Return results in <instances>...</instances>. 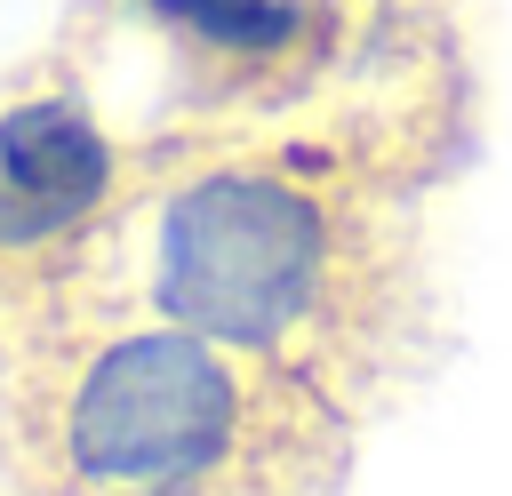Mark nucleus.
<instances>
[{"mask_svg":"<svg viewBox=\"0 0 512 496\" xmlns=\"http://www.w3.org/2000/svg\"><path fill=\"white\" fill-rule=\"evenodd\" d=\"M24 464L48 496H328V384L168 312L96 328L24 376Z\"/></svg>","mask_w":512,"mask_h":496,"instance_id":"obj_1","label":"nucleus"},{"mask_svg":"<svg viewBox=\"0 0 512 496\" xmlns=\"http://www.w3.org/2000/svg\"><path fill=\"white\" fill-rule=\"evenodd\" d=\"M168 40H184L192 56L208 64H232V72H264V64H288L304 40H312V0H136Z\"/></svg>","mask_w":512,"mask_h":496,"instance_id":"obj_4","label":"nucleus"},{"mask_svg":"<svg viewBox=\"0 0 512 496\" xmlns=\"http://www.w3.org/2000/svg\"><path fill=\"white\" fill-rule=\"evenodd\" d=\"M120 192V144L72 88L0 96V264L80 240Z\"/></svg>","mask_w":512,"mask_h":496,"instance_id":"obj_3","label":"nucleus"},{"mask_svg":"<svg viewBox=\"0 0 512 496\" xmlns=\"http://www.w3.org/2000/svg\"><path fill=\"white\" fill-rule=\"evenodd\" d=\"M144 304L320 384L360 352L376 280L352 216L312 176L208 160L144 216Z\"/></svg>","mask_w":512,"mask_h":496,"instance_id":"obj_2","label":"nucleus"}]
</instances>
